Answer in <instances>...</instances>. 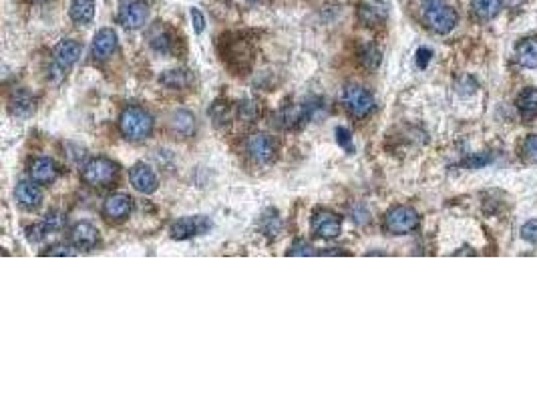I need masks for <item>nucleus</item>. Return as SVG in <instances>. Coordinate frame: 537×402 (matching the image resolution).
Here are the masks:
<instances>
[{
	"label": "nucleus",
	"instance_id": "32",
	"mask_svg": "<svg viewBox=\"0 0 537 402\" xmlns=\"http://www.w3.org/2000/svg\"><path fill=\"white\" fill-rule=\"evenodd\" d=\"M45 256H74V250L71 245H65V244H57L49 247L47 252H45Z\"/></svg>",
	"mask_w": 537,
	"mask_h": 402
},
{
	"label": "nucleus",
	"instance_id": "4",
	"mask_svg": "<svg viewBox=\"0 0 537 402\" xmlns=\"http://www.w3.org/2000/svg\"><path fill=\"white\" fill-rule=\"evenodd\" d=\"M419 228V213L409 206H397L384 216V230L392 235H404Z\"/></svg>",
	"mask_w": 537,
	"mask_h": 402
},
{
	"label": "nucleus",
	"instance_id": "21",
	"mask_svg": "<svg viewBox=\"0 0 537 402\" xmlns=\"http://www.w3.org/2000/svg\"><path fill=\"white\" fill-rule=\"evenodd\" d=\"M95 16V2L93 0H73L71 2V18L79 25L91 23Z\"/></svg>",
	"mask_w": 537,
	"mask_h": 402
},
{
	"label": "nucleus",
	"instance_id": "35",
	"mask_svg": "<svg viewBox=\"0 0 537 402\" xmlns=\"http://www.w3.org/2000/svg\"><path fill=\"white\" fill-rule=\"evenodd\" d=\"M250 2H254V0H250Z\"/></svg>",
	"mask_w": 537,
	"mask_h": 402
},
{
	"label": "nucleus",
	"instance_id": "2",
	"mask_svg": "<svg viewBox=\"0 0 537 402\" xmlns=\"http://www.w3.org/2000/svg\"><path fill=\"white\" fill-rule=\"evenodd\" d=\"M423 21L433 33L447 35L455 28L459 16L455 13V9L449 6L445 0H427L423 4Z\"/></svg>",
	"mask_w": 537,
	"mask_h": 402
},
{
	"label": "nucleus",
	"instance_id": "10",
	"mask_svg": "<svg viewBox=\"0 0 537 402\" xmlns=\"http://www.w3.org/2000/svg\"><path fill=\"white\" fill-rule=\"evenodd\" d=\"M133 211V199L125 194H113L103 203V216L109 221H123Z\"/></svg>",
	"mask_w": 537,
	"mask_h": 402
},
{
	"label": "nucleus",
	"instance_id": "23",
	"mask_svg": "<svg viewBox=\"0 0 537 402\" xmlns=\"http://www.w3.org/2000/svg\"><path fill=\"white\" fill-rule=\"evenodd\" d=\"M194 127H196V117H194L189 111H177V113H173V117H171V129H173L175 133L187 137V135H192Z\"/></svg>",
	"mask_w": 537,
	"mask_h": 402
},
{
	"label": "nucleus",
	"instance_id": "1",
	"mask_svg": "<svg viewBox=\"0 0 537 402\" xmlns=\"http://www.w3.org/2000/svg\"><path fill=\"white\" fill-rule=\"evenodd\" d=\"M119 131L129 141H143L153 133V117L141 107H129L119 117Z\"/></svg>",
	"mask_w": 537,
	"mask_h": 402
},
{
	"label": "nucleus",
	"instance_id": "20",
	"mask_svg": "<svg viewBox=\"0 0 537 402\" xmlns=\"http://www.w3.org/2000/svg\"><path fill=\"white\" fill-rule=\"evenodd\" d=\"M517 61L525 69H536L537 67V40L536 38H525L517 45Z\"/></svg>",
	"mask_w": 537,
	"mask_h": 402
},
{
	"label": "nucleus",
	"instance_id": "19",
	"mask_svg": "<svg viewBox=\"0 0 537 402\" xmlns=\"http://www.w3.org/2000/svg\"><path fill=\"white\" fill-rule=\"evenodd\" d=\"M35 107H37V101L31 97L26 91L14 93L13 99H11V105H9V109H11L14 117H28V115L35 113Z\"/></svg>",
	"mask_w": 537,
	"mask_h": 402
},
{
	"label": "nucleus",
	"instance_id": "22",
	"mask_svg": "<svg viewBox=\"0 0 537 402\" xmlns=\"http://www.w3.org/2000/svg\"><path fill=\"white\" fill-rule=\"evenodd\" d=\"M159 83L163 86H167V89H173V91H177V89H187V86L192 85V74L189 71H165V73L159 77Z\"/></svg>",
	"mask_w": 537,
	"mask_h": 402
},
{
	"label": "nucleus",
	"instance_id": "8",
	"mask_svg": "<svg viewBox=\"0 0 537 402\" xmlns=\"http://www.w3.org/2000/svg\"><path fill=\"white\" fill-rule=\"evenodd\" d=\"M342 232V220L341 216H336L334 211L322 209L316 211L312 218V233L322 240H334Z\"/></svg>",
	"mask_w": 537,
	"mask_h": 402
},
{
	"label": "nucleus",
	"instance_id": "15",
	"mask_svg": "<svg viewBox=\"0 0 537 402\" xmlns=\"http://www.w3.org/2000/svg\"><path fill=\"white\" fill-rule=\"evenodd\" d=\"M28 175L35 183H40V185H49L57 177H59V167L57 163L49 157H38L31 163L28 167Z\"/></svg>",
	"mask_w": 537,
	"mask_h": 402
},
{
	"label": "nucleus",
	"instance_id": "11",
	"mask_svg": "<svg viewBox=\"0 0 537 402\" xmlns=\"http://www.w3.org/2000/svg\"><path fill=\"white\" fill-rule=\"evenodd\" d=\"M389 16V6L384 0H362L358 6V21L365 26L382 25Z\"/></svg>",
	"mask_w": 537,
	"mask_h": 402
},
{
	"label": "nucleus",
	"instance_id": "33",
	"mask_svg": "<svg viewBox=\"0 0 537 402\" xmlns=\"http://www.w3.org/2000/svg\"><path fill=\"white\" fill-rule=\"evenodd\" d=\"M189 16H192V23H194V28H196V33H204V28H206V18H204V14L199 9H192L189 11Z\"/></svg>",
	"mask_w": 537,
	"mask_h": 402
},
{
	"label": "nucleus",
	"instance_id": "30",
	"mask_svg": "<svg viewBox=\"0 0 537 402\" xmlns=\"http://www.w3.org/2000/svg\"><path fill=\"white\" fill-rule=\"evenodd\" d=\"M336 141H338V145L342 147V149H346L348 153H353V135H350V131L348 129H344V127H338L336 131Z\"/></svg>",
	"mask_w": 537,
	"mask_h": 402
},
{
	"label": "nucleus",
	"instance_id": "26",
	"mask_svg": "<svg viewBox=\"0 0 537 402\" xmlns=\"http://www.w3.org/2000/svg\"><path fill=\"white\" fill-rule=\"evenodd\" d=\"M358 61H360V65H362L365 69L375 71L380 65V61H382V52H380L375 45H367V47H362L360 52H358Z\"/></svg>",
	"mask_w": 537,
	"mask_h": 402
},
{
	"label": "nucleus",
	"instance_id": "5",
	"mask_svg": "<svg viewBox=\"0 0 537 402\" xmlns=\"http://www.w3.org/2000/svg\"><path fill=\"white\" fill-rule=\"evenodd\" d=\"M342 103L346 111L353 115V117H367L370 111L375 109V97L372 93L360 85H346L344 86V93H342Z\"/></svg>",
	"mask_w": 537,
	"mask_h": 402
},
{
	"label": "nucleus",
	"instance_id": "34",
	"mask_svg": "<svg viewBox=\"0 0 537 402\" xmlns=\"http://www.w3.org/2000/svg\"><path fill=\"white\" fill-rule=\"evenodd\" d=\"M431 57H433V50L428 49V47H421V49L416 50V65H419V69H427Z\"/></svg>",
	"mask_w": 537,
	"mask_h": 402
},
{
	"label": "nucleus",
	"instance_id": "14",
	"mask_svg": "<svg viewBox=\"0 0 537 402\" xmlns=\"http://www.w3.org/2000/svg\"><path fill=\"white\" fill-rule=\"evenodd\" d=\"M129 182L139 194H153L157 189V175L145 163H137L133 169L129 171Z\"/></svg>",
	"mask_w": 537,
	"mask_h": 402
},
{
	"label": "nucleus",
	"instance_id": "16",
	"mask_svg": "<svg viewBox=\"0 0 537 402\" xmlns=\"http://www.w3.org/2000/svg\"><path fill=\"white\" fill-rule=\"evenodd\" d=\"M81 55H83V47H81V43H77L73 38H65L55 47V61L61 69L73 67L74 62L81 59Z\"/></svg>",
	"mask_w": 537,
	"mask_h": 402
},
{
	"label": "nucleus",
	"instance_id": "25",
	"mask_svg": "<svg viewBox=\"0 0 537 402\" xmlns=\"http://www.w3.org/2000/svg\"><path fill=\"white\" fill-rule=\"evenodd\" d=\"M517 109L524 113L525 117H531L537 113V89H525L517 97Z\"/></svg>",
	"mask_w": 537,
	"mask_h": 402
},
{
	"label": "nucleus",
	"instance_id": "31",
	"mask_svg": "<svg viewBox=\"0 0 537 402\" xmlns=\"http://www.w3.org/2000/svg\"><path fill=\"white\" fill-rule=\"evenodd\" d=\"M521 235H524L525 242L537 244V220L527 221L524 228H521Z\"/></svg>",
	"mask_w": 537,
	"mask_h": 402
},
{
	"label": "nucleus",
	"instance_id": "12",
	"mask_svg": "<svg viewBox=\"0 0 537 402\" xmlns=\"http://www.w3.org/2000/svg\"><path fill=\"white\" fill-rule=\"evenodd\" d=\"M117 33L113 28H101L91 45V55L97 61H107L109 57H113V52L117 50Z\"/></svg>",
	"mask_w": 537,
	"mask_h": 402
},
{
	"label": "nucleus",
	"instance_id": "9",
	"mask_svg": "<svg viewBox=\"0 0 537 402\" xmlns=\"http://www.w3.org/2000/svg\"><path fill=\"white\" fill-rule=\"evenodd\" d=\"M147 16H149V9L143 0H131V2H125L119 9V14H117V21L119 25L125 26V28H141V26L147 23Z\"/></svg>",
	"mask_w": 537,
	"mask_h": 402
},
{
	"label": "nucleus",
	"instance_id": "28",
	"mask_svg": "<svg viewBox=\"0 0 537 402\" xmlns=\"http://www.w3.org/2000/svg\"><path fill=\"white\" fill-rule=\"evenodd\" d=\"M521 153L529 163H537V135H529L524 141Z\"/></svg>",
	"mask_w": 537,
	"mask_h": 402
},
{
	"label": "nucleus",
	"instance_id": "17",
	"mask_svg": "<svg viewBox=\"0 0 537 402\" xmlns=\"http://www.w3.org/2000/svg\"><path fill=\"white\" fill-rule=\"evenodd\" d=\"M14 197H16L21 208L37 209L40 206V201H43V191L35 185V182H21L14 189Z\"/></svg>",
	"mask_w": 537,
	"mask_h": 402
},
{
	"label": "nucleus",
	"instance_id": "3",
	"mask_svg": "<svg viewBox=\"0 0 537 402\" xmlns=\"http://www.w3.org/2000/svg\"><path fill=\"white\" fill-rule=\"evenodd\" d=\"M119 167L107 157H93L81 169V177L91 187H109L117 182Z\"/></svg>",
	"mask_w": 537,
	"mask_h": 402
},
{
	"label": "nucleus",
	"instance_id": "24",
	"mask_svg": "<svg viewBox=\"0 0 537 402\" xmlns=\"http://www.w3.org/2000/svg\"><path fill=\"white\" fill-rule=\"evenodd\" d=\"M471 11L481 21L495 18L501 11V0H471Z\"/></svg>",
	"mask_w": 537,
	"mask_h": 402
},
{
	"label": "nucleus",
	"instance_id": "18",
	"mask_svg": "<svg viewBox=\"0 0 537 402\" xmlns=\"http://www.w3.org/2000/svg\"><path fill=\"white\" fill-rule=\"evenodd\" d=\"M147 37H149V45L153 47V50H157L161 55H170L171 50H173V37H171L170 30L161 23H155V25L151 26L149 33H147Z\"/></svg>",
	"mask_w": 537,
	"mask_h": 402
},
{
	"label": "nucleus",
	"instance_id": "27",
	"mask_svg": "<svg viewBox=\"0 0 537 402\" xmlns=\"http://www.w3.org/2000/svg\"><path fill=\"white\" fill-rule=\"evenodd\" d=\"M282 230V220L278 218V213L276 211H266L264 213V218H262V232L266 233L268 238H276Z\"/></svg>",
	"mask_w": 537,
	"mask_h": 402
},
{
	"label": "nucleus",
	"instance_id": "13",
	"mask_svg": "<svg viewBox=\"0 0 537 402\" xmlns=\"http://www.w3.org/2000/svg\"><path fill=\"white\" fill-rule=\"evenodd\" d=\"M71 244L77 250H83V252L95 250L99 245V230L93 223H89V221L77 223L73 230H71Z\"/></svg>",
	"mask_w": 537,
	"mask_h": 402
},
{
	"label": "nucleus",
	"instance_id": "29",
	"mask_svg": "<svg viewBox=\"0 0 537 402\" xmlns=\"http://www.w3.org/2000/svg\"><path fill=\"white\" fill-rule=\"evenodd\" d=\"M290 256H300V257H310V256H316V250L312 247V245L304 242V240H296L290 247V252H288Z\"/></svg>",
	"mask_w": 537,
	"mask_h": 402
},
{
	"label": "nucleus",
	"instance_id": "6",
	"mask_svg": "<svg viewBox=\"0 0 537 402\" xmlns=\"http://www.w3.org/2000/svg\"><path fill=\"white\" fill-rule=\"evenodd\" d=\"M211 230V220L206 218V216H187V218H182L177 220L170 228V235L173 240H192V238H197V235H204Z\"/></svg>",
	"mask_w": 537,
	"mask_h": 402
},
{
	"label": "nucleus",
	"instance_id": "7",
	"mask_svg": "<svg viewBox=\"0 0 537 402\" xmlns=\"http://www.w3.org/2000/svg\"><path fill=\"white\" fill-rule=\"evenodd\" d=\"M245 153L258 165H266L276 157V143L266 133H254L245 139Z\"/></svg>",
	"mask_w": 537,
	"mask_h": 402
}]
</instances>
